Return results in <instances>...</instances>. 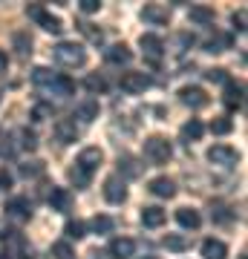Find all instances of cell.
<instances>
[{
	"label": "cell",
	"instance_id": "40",
	"mask_svg": "<svg viewBox=\"0 0 248 259\" xmlns=\"http://www.w3.org/2000/svg\"><path fill=\"white\" fill-rule=\"evenodd\" d=\"M245 9H239V12H234V15H231V23H234V29H237V32H245Z\"/></svg>",
	"mask_w": 248,
	"mask_h": 259
},
{
	"label": "cell",
	"instance_id": "35",
	"mask_svg": "<svg viewBox=\"0 0 248 259\" xmlns=\"http://www.w3.org/2000/svg\"><path fill=\"white\" fill-rule=\"evenodd\" d=\"M44 173V164L41 161H26V164H20V176L23 179H35Z\"/></svg>",
	"mask_w": 248,
	"mask_h": 259
},
{
	"label": "cell",
	"instance_id": "41",
	"mask_svg": "<svg viewBox=\"0 0 248 259\" xmlns=\"http://www.w3.org/2000/svg\"><path fill=\"white\" fill-rule=\"evenodd\" d=\"M52 115V107H46V104H38L35 110H32V121H44Z\"/></svg>",
	"mask_w": 248,
	"mask_h": 259
},
{
	"label": "cell",
	"instance_id": "28",
	"mask_svg": "<svg viewBox=\"0 0 248 259\" xmlns=\"http://www.w3.org/2000/svg\"><path fill=\"white\" fill-rule=\"evenodd\" d=\"M162 242H165V248L173 250V253H182V250H188V239H185L182 233H167Z\"/></svg>",
	"mask_w": 248,
	"mask_h": 259
},
{
	"label": "cell",
	"instance_id": "16",
	"mask_svg": "<svg viewBox=\"0 0 248 259\" xmlns=\"http://www.w3.org/2000/svg\"><path fill=\"white\" fill-rule=\"evenodd\" d=\"M133 253H136V242L127 239V236L110 242V259H130Z\"/></svg>",
	"mask_w": 248,
	"mask_h": 259
},
{
	"label": "cell",
	"instance_id": "17",
	"mask_svg": "<svg viewBox=\"0 0 248 259\" xmlns=\"http://www.w3.org/2000/svg\"><path fill=\"white\" fill-rule=\"evenodd\" d=\"M167 219V213L159 207V204H150V207H141V225L145 228H162Z\"/></svg>",
	"mask_w": 248,
	"mask_h": 259
},
{
	"label": "cell",
	"instance_id": "36",
	"mask_svg": "<svg viewBox=\"0 0 248 259\" xmlns=\"http://www.w3.org/2000/svg\"><path fill=\"white\" fill-rule=\"evenodd\" d=\"M0 156H3V158H12V156H15V144H12V133H3V136H0Z\"/></svg>",
	"mask_w": 248,
	"mask_h": 259
},
{
	"label": "cell",
	"instance_id": "5",
	"mask_svg": "<svg viewBox=\"0 0 248 259\" xmlns=\"http://www.w3.org/2000/svg\"><path fill=\"white\" fill-rule=\"evenodd\" d=\"M208 161L217 167H234L239 161V153L234 147H228V144H214L208 150Z\"/></svg>",
	"mask_w": 248,
	"mask_h": 259
},
{
	"label": "cell",
	"instance_id": "42",
	"mask_svg": "<svg viewBox=\"0 0 248 259\" xmlns=\"http://www.w3.org/2000/svg\"><path fill=\"white\" fill-rule=\"evenodd\" d=\"M12 185H15L12 173L6 170V167H0V190H12Z\"/></svg>",
	"mask_w": 248,
	"mask_h": 259
},
{
	"label": "cell",
	"instance_id": "29",
	"mask_svg": "<svg viewBox=\"0 0 248 259\" xmlns=\"http://www.w3.org/2000/svg\"><path fill=\"white\" fill-rule=\"evenodd\" d=\"M15 49H18L23 58L32 55V35H29V32H15Z\"/></svg>",
	"mask_w": 248,
	"mask_h": 259
},
{
	"label": "cell",
	"instance_id": "6",
	"mask_svg": "<svg viewBox=\"0 0 248 259\" xmlns=\"http://www.w3.org/2000/svg\"><path fill=\"white\" fill-rule=\"evenodd\" d=\"M119 87L127 95H141L147 87H150V75H145V72H124L121 75V81H119Z\"/></svg>",
	"mask_w": 248,
	"mask_h": 259
},
{
	"label": "cell",
	"instance_id": "2",
	"mask_svg": "<svg viewBox=\"0 0 248 259\" xmlns=\"http://www.w3.org/2000/svg\"><path fill=\"white\" fill-rule=\"evenodd\" d=\"M173 156V147L165 136H150L145 139V158L150 164H167V158Z\"/></svg>",
	"mask_w": 248,
	"mask_h": 259
},
{
	"label": "cell",
	"instance_id": "48",
	"mask_svg": "<svg viewBox=\"0 0 248 259\" xmlns=\"http://www.w3.org/2000/svg\"><path fill=\"white\" fill-rule=\"evenodd\" d=\"M145 259H156V256H145Z\"/></svg>",
	"mask_w": 248,
	"mask_h": 259
},
{
	"label": "cell",
	"instance_id": "9",
	"mask_svg": "<svg viewBox=\"0 0 248 259\" xmlns=\"http://www.w3.org/2000/svg\"><path fill=\"white\" fill-rule=\"evenodd\" d=\"M141 20L150 23V26H165L167 20H170V9L162 6V3H147L145 9H141Z\"/></svg>",
	"mask_w": 248,
	"mask_h": 259
},
{
	"label": "cell",
	"instance_id": "3",
	"mask_svg": "<svg viewBox=\"0 0 248 259\" xmlns=\"http://www.w3.org/2000/svg\"><path fill=\"white\" fill-rule=\"evenodd\" d=\"M179 101L185 104V107H191V110H202V107H208V93H205L202 87H196V83H185L182 90H179Z\"/></svg>",
	"mask_w": 248,
	"mask_h": 259
},
{
	"label": "cell",
	"instance_id": "46",
	"mask_svg": "<svg viewBox=\"0 0 248 259\" xmlns=\"http://www.w3.org/2000/svg\"><path fill=\"white\" fill-rule=\"evenodd\" d=\"M193 40H196V37H193L191 32H182V35H179V44H182V47H193Z\"/></svg>",
	"mask_w": 248,
	"mask_h": 259
},
{
	"label": "cell",
	"instance_id": "30",
	"mask_svg": "<svg viewBox=\"0 0 248 259\" xmlns=\"http://www.w3.org/2000/svg\"><path fill=\"white\" fill-rule=\"evenodd\" d=\"M78 118H81V121H95V118H98V101L78 104Z\"/></svg>",
	"mask_w": 248,
	"mask_h": 259
},
{
	"label": "cell",
	"instance_id": "7",
	"mask_svg": "<svg viewBox=\"0 0 248 259\" xmlns=\"http://www.w3.org/2000/svg\"><path fill=\"white\" fill-rule=\"evenodd\" d=\"M104 199L110 204H124L127 202V185H124V179L119 176H110L104 182Z\"/></svg>",
	"mask_w": 248,
	"mask_h": 259
},
{
	"label": "cell",
	"instance_id": "24",
	"mask_svg": "<svg viewBox=\"0 0 248 259\" xmlns=\"http://www.w3.org/2000/svg\"><path fill=\"white\" fill-rule=\"evenodd\" d=\"M35 20L46 29V32H52V35H61V32H64V23H61V18H58V15H49L46 9L41 12V15H38Z\"/></svg>",
	"mask_w": 248,
	"mask_h": 259
},
{
	"label": "cell",
	"instance_id": "18",
	"mask_svg": "<svg viewBox=\"0 0 248 259\" xmlns=\"http://www.w3.org/2000/svg\"><path fill=\"white\" fill-rule=\"evenodd\" d=\"M176 222L182 225L185 231H196L202 225V216H199V210H193V207H179L176 210Z\"/></svg>",
	"mask_w": 248,
	"mask_h": 259
},
{
	"label": "cell",
	"instance_id": "10",
	"mask_svg": "<svg viewBox=\"0 0 248 259\" xmlns=\"http://www.w3.org/2000/svg\"><path fill=\"white\" fill-rule=\"evenodd\" d=\"M138 47L145 49V55L156 64L159 58H162V52H165V44H162V37L159 35H153V32H147V35H141L138 37Z\"/></svg>",
	"mask_w": 248,
	"mask_h": 259
},
{
	"label": "cell",
	"instance_id": "1",
	"mask_svg": "<svg viewBox=\"0 0 248 259\" xmlns=\"http://www.w3.org/2000/svg\"><path fill=\"white\" fill-rule=\"evenodd\" d=\"M52 55H55V61L61 66H69V69L87 64V49H84L81 44H73V40H61V44L52 49Z\"/></svg>",
	"mask_w": 248,
	"mask_h": 259
},
{
	"label": "cell",
	"instance_id": "34",
	"mask_svg": "<svg viewBox=\"0 0 248 259\" xmlns=\"http://www.w3.org/2000/svg\"><path fill=\"white\" fill-rule=\"evenodd\" d=\"M84 87L90 90V93H104L107 90V81H104V75H87V81H84Z\"/></svg>",
	"mask_w": 248,
	"mask_h": 259
},
{
	"label": "cell",
	"instance_id": "20",
	"mask_svg": "<svg viewBox=\"0 0 248 259\" xmlns=\"http://www.w3.org/2000/svg\"><path fill=\"white\" fill-rule=\"evenodd\" d=\"M228 256V245L222 239H205L202 242V259H225Z\"/></svg>",
	"mask_w": 248,
	"mask_h": 259
},
{
	"label": "cell",
	"instance_id": "8",
	"mask_svg": "<svg viewBox=\"0 0 248 259\" xmlns=\"http://www.w3.org/2000/svg\"><path fill=\"white\" fill-rule=\"evenodd\" d=\"M75 164L81 167V170H87V173H95V170L104 164L101 147H84L81 153H78V161H75Z\"/></svg>",
	"mask_w": 248,
	"mask_h": 259
},
{
	"label": "cell",
	"instance_id": "39",
	"mask_svg": "<svg viewBox=\"0 0 248 259\" xmlns=\"http://www.w3.org/2000/svg\"><path fill=\"white\" fill-rule=\"evenodd\" d=\"M20 147H26V150H35L38 147V139H35V133H29V130H20Z\"/></svg>",
	"mask_w": 248,
	"mask_h": 259
},
{
	"label": "cell",
	"instance_id": "23",
	"mask_svg": "<svg viewBox=\"0 0 248 259\" xmlns=\"http://www.w3.org/2000/svg\"><path fill=\"white\" fill-rule=\"evenodd\" d=\"M66 179L75 185V190H84V187H90L92 182V173H87V170H81L78 164H73L69 170H66Z\"/></svg>",
	"mask_w": 248,
	"mask_h": 259
},
{
	"label": "cell",
	"instance_id": "26",
	"mask_svg": "<svg viewBox=\"0 0 248 259\" xmlns=\"http://www.w3.org/2000/svg\"><path fill=\"white\" fill-rule=\"evenodd\" d=\"M188 18L193 20V23H214V9L211 6H191L188 9Z\"/></svg>",
	"mask_w": 248,
	"mask_h": 259
},
{
	"label": "cell",
	"instance_id": "49",
	"mask_svg": "<svg viewBox=\"0 0 248 259\" xmlns=\"http://www.w3.org/2000/svg\"><path fill=\"white\" fill-rule=\"evenodd\" d=\"M239 259H245V253H242V256H239Z\"/></svg>",
	"mask_w": 248,
	"mask_h": 259
},
{
	"label": "cell",
	"instance_id": "43",
	"mask_svg": "<svg viewBox=\"0 0 248 259\" xmlns=\"http://www.w3.org/2000/svg\"><path fill=\"white\" fill-rule=\"evenodd\" d=\"M98 9H101L98 0H81V12H87V15H95Z\"/></svg>",
	"mask_w": 248,
	"mask_h": 259
},
{
	"label": "cell",
	"instance_id": "25",
	"mask_svg": "<svg viewBox=\"0 0 248 259\" xmlns=\"http://www.w3.org/2000/svg\"><path fill=\"white\" fill-rule=\"evenodd\" d=\"M202 133H205V127H202V121L199 118H191L188 124H182V139L185 141H199L202 139Z\"/></svg>",
	"mask_w": 248,
	"mask_h": 259
},
{
	"label": "cell",
	"instance_id": "14",
	"mask_svg": "<svg viewBox=\"0 0 248 259\" xmlns=\"http://www.w3.org/2000/svg\"><path fill=\"white\" fill-rule=\"evenodd\" d=\"M69 204H73V196H69L66 187H52V190H49V207H52V210L66 213Z\"/></svg>",
	"mask_w": 248,
	"mask_h": 259
},
{
	"label": "cell",
	"instance_id": "22",
	"mask_svg": "<svg viewBox=\"0 0 248 259\" xmlns=\"http://www.w3.org/2000/svg\"><path fill=\"white\" fill-rule=\"evenodd\" d=\"M119 173L124 179H138L141 176V164L133 156H119Z\"/></svg>",
	"mask_w": 248,
	"mask_h": 259
},
{
	"label": "cell",
	"instance_id": "33",
	"mask_svg": "<svg viewBox=\"0 0 248 259\" xmlns=\"http://www.w3.org/2000/svg\"><path fill=\"white\" fill-rule=\"evenodd\" d=\"M87 225L84 222H78V219H73V222H66V228H64V233H66V239H84L87 236Z\"/></svg>",
	"mask_w": 248,
	"mask_h": 259
},
{
	"label": "cell",
	"instance_id": "47",
	"mask_svg": "<svg viewBox=\"0 0 248 259\" xmlns=\"http://www.w3.org/2000/svg\"><path fill=\"white\" fill-rule=\"evenodd\" d=\"M6 66H9V55L6 49H0V72H6Z\"/></svg>",
	"mask_w": 248,
	"mask_h": 259
},
{
	"label": "cell",
	"instance_id": "13",
	"mask_svg": "<svg viewBox=\"0 0 248 259\" xmlns=\"http://www.w3.org/2000/svg\"><path fill=\"white\" fill-rule=\"evenodd\" d=\"M55 136L61 144H73V141H78V127H75L73 118H61L55 121Z\"/></svg>",
	"mask_w": 248,
	"mask_h": 259
},
{
	"label": "cell",
	"instance_id": "21",
	"mask_svg": "<svg viewBox=\"0 0 248 259\" xmlns=\"http://www.w3.org/2000/svg\"><path fill=\"white\" fill-rule=\"evenodd\" d=\"M242 95H245V87L242 83H237V81H225V104L228 107H242Z\"/></svg>",
	"mask_w": 248,
	"mask_h": 259
},
{
	"label": "cell",
	"instance_id": "15",
	"mask_svg": "<svg viewBox=\"0 0 248 259\" xmlns=\"http://www.w3.org/2000/svg\"><path fill=\"white\" fill-rule=\"evenodd\" d=\"M46 90H49L52 95H58V98H69V95H75V81L66 78V75H55Z\"/></svg>",
	"mask_w": 248,
	"mask_h": 259
},
{
	"label": "cell",
	"instance_id": "44",
	"mask_svg": "<svg viewBox=\"0 0 248 259\" xmlns=\"http://www.w3.org/2000/svg\"><path fill=\"white\" fill-rule=\"evenodd\" d=\"M78 29H81V32H87L92 40H101V29H92V23H78Z\"/></svg>",
	"mask_w": 248,
	"mask_h": 259
},
{
	"label": "cell",
	"instance_id": "12",
	"mask_svg": "<svg viewBox=\"0 0 248 259\" xmlns=\"http://www.w3.org/2000/svg\"><path fill=\"white\" fill-rule=\"evenodd\" d=\"M104 58H107V64H113V66H127L130 61H133V52H130L127 44H113V47L104 52Z\"/></svg>",
	"mask_w": 248,
	"mask_h": 259
},
{
	"label": "cell",
	"instance_id": "37",
	"mask_svg": "<svg viewBox=\"0 0 248 259\" xmlns=\"http://www.w3.org/2000/svg\"><path fill=\"white\" fill-rule=\"evenodd\" d=\"M52 256L69 259V256H73V245H69V242H55V245H52Z\"/></svg>",
	"mask_w": 248,
	"mask_h": 259
},
{
	"label": "cell",
	"instance_id": "11",
	"mask_svg": "<svg viewBox=\"0 0 248 259\" xmlns=\"http://www.w3.org/2000/svg\"><path fill=\"white\" fill-rule=\"evenodd\" d=\"M147 190H150L153 196H159V199H173L176 196V182L167 179V176H156V179H150Z\"/></svg>",
	"mask_w": 248,
	"mask_h": 259
},
{
	"label": "cell",
	"instance_id": "19",
	"mask_svg": "<svg viewBox=\"0 0 248 259\" xmlns=\"http://www.w3.org/2000/svg\"><path fill=\"white\" fill-rule=\"evenodd\" d=\"M231 44H234V37H231L228 32H217L214 37H208V40H205V52H211V55H220V52L231 49Z\"/></svg>",
	"mask_w": 248,
	"mask_h": 259
},
{
	"label": "cell",
	"instance_id": "32",
	"mask_svg": "<svg viewBox=\"0 0 248 259\" xmlns=\"http://www.w3.org/2000/svg\"><path fill=\"white\" fill-rule=\"evenodd\" d=\"M52 78H55V72H52V69H46V66H35V69H32V81H35L38 87H49Z\"/></svg>",
	"mask_w": 248,
	"mask_h": 259
},
{
	"label": "cell",
	"instance_id": "31",
	"mask_svg": "<svg viewBox=\"0 0 248 259\" xmlns=\"http://www.w3.org/2000/svg\"><path fill=\"white\" fill-rule=\"evenodd\" d=\"M231 130H234V121H231L228 115H220V118L211 121V133L214 136H228Z\"/></svg>",
	"mask_w": 248,
	"mask_h": 259
},
{
	"label": "cell",
	"instance_id": "27",
	"mask_svg": "<svg viewBox=\"0 0 248 259\" xmlns=\"http://www.w3.org/2000/svg\"><path fill=\"white\" fill-rule=\"evenodd\" d=\"M90 228H92L95 233H101V236H104V233H113L116 222H113V216H104V213H101V216H92Z\"/></svg>",
	"mask_w": 248,
	"mask_h": 259
},
{
	"label": "cell",
	"instance_id": "4",
	"mask_svg": "<svg viewBox=\"0 0 248 259\" xmlns=\"http://www.w3.org/2000/svg\"><path fill=\"white\" fill-rule=\"evenodd\" d=\"M6 216H9L12 222H29L32 219V202H29L26 196H15L6 202Z\"/></svg>",
	"mask_w": 248,
	"mask_h": 259
},
{
	"label": "cell",
	"instance_id": "38",
	"mask_svg": "<svg viewBox=\"0 0 248 259\" xmlns=\"http://www.w3.org/2000/svg\"><path fill=\"white\" fill-rule=\"evenodd\" d=\"M205 81L225 83V81H228V75H225V69H220V66H217V69H208V72H205Z\"/></svg>",
	"mask_w": 248,
	"mask_h": 259
},
{
	"label": "cell",
	"instance_id": "45",
	"mask_svg": "<svg viewBox=\"0 0 248 259\" xmlns=\"http://www.w3.org/2000/svg\"><path fill=\"white\" fill-rule=\"evenodd\" d=\"M41 12H44V6H38V3H29V6H26V15H29V18H38Z\"/></svg>",
	"mask_w": 248,
	"mask_h": 259
}]
</instances>
